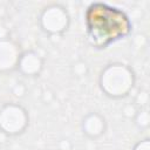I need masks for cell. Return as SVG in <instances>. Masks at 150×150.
<instances>
[{"label":"cell","mask_w":150,"mask_h":150,"mask_svg":"<svg viewBox=\"0 0 150 150\" xmlns=\"http://www.w3.org/2000/svg\"><path fill=\"white\" fill-rule=\"evenodd\" d=\"M87 23L90 36L96 43L103 46L125 35L130 27L127 16L121 11L104 5H94L89 8Z\"/></svg>","instance_id":"1"}]
</instances>
